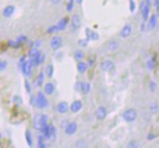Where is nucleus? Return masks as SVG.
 I'll return each mask as SVG.
<instances>
[{"mask_svg":"<svg viewBox=\"0 0 159 148\" xmlns=\"http://www.w3.org/2000/svg\"><path fill=\"white\" fill-rule=\"evenodd\" d=\"M33 125L36 130L42 131L48 125V117L44 114H37L33 119Z\"/></svg>","mask_w":159,"mask_h":148,"instance_id":"1","label":"nucleus"},{"mask_svg":"<svg viewBox=\"0 0 159 148\" xmlns=\"http://www.w3.org/2000/svg\"><path fill=\"white\" fill-rule=\"evenodd\" d=\"M41 133H42L43 138L53 141L55 138V135H57V129H55V127L53 124H48L42 130Z\"/></svg>","mask_w":159,"mask_h":148,"instance_id":"2","label":"nucleus"},{"mask_svg":"<svg viewBox=\"0 0 159 148\" xmlns=\"http://www.w3.org/2000/svg\"><path fill=\"white\" fill-rule=\"evenodd\" d=\"M140 9H141V14L143 16V20H144V22H146L148 20L149 10H151V0H143L140 4Z\"/></svg>","mask_w":159,"mask_h":148,"instance_id":"3","label":"nucleus"},{"mask_svg":"<svg viewBox=\"0 0 159 148\" xmlns=\"http://www.w3.org/2000/svg\"><path fill=\"white\" fill-rule=\"evenodd\" d=\"M138 117V113L134 108H128L122 113V118L126 122H133Z\"/></svg>","mask_w":159,"mask_h":148,"instance_id":"4","label":"nucleus"},{"mask_svg":"<svg viewBox=\"0 0 159 148\" xmlns=\"http://www.w3.org/2000/svg\"><path fill=\"white\" fill-rule=\"evenodd\" d=\"M36 106L39 109H43L48 106V100L41 91L38 92L37 95H36Z\"/></svg>","mask_w":159,"mask_h":148,"instance_id":"5","label":"nucleus"},{"mask_svg":"<svg viewBox=\"0 0 159 148\" xmlns=\"http://www.w3.org/2000/svg\"><path fill=\"white\" fill-rule=\"evenodd\" d=\"M63 46V38L61 36H54L50 41V47L52 50L57 51Z\"/></svg>","mask_w":159,"mask_h":148,"instance_id":"6","label":"nucleus"},{"mask_svg":"<svg viewBox=\"0 0 159 148\" xmlns=\"http://www.w3.org/2000/svg\"><path fill=\"white\" fill-rule=\"evenodd\" d=\"M101 69L103 71H111L115 69V64L111 60H104L101 62Z\"/></svg>","mask_w":159,"mask_h":148,"instance_id":"7","label":"nucleus"},{"mask_svg":"<svg viewBox=\"0 0 159 148\" xmlns=\"http://www.w3.org/2000/svg\"><path fill=\"white\" fill-rule=\"evenodd\" d=\"M70 26H71V29L74 31L79 29L80 26H81V19L78 14H74L70 19Z\"/></svg>","mask_w":159,"mask_h":148,"instance_id":"8","label":"nucleus"},{"mask_svg":"<svg viewBox=\"0 0 159 148\" xmlns=\"http://www.w3.org/2000/svg\"><path fill=\"white\" fill-rule=\"evenodd\" d=\"M33 64L30 63V61H26L25 63H24L23 65L21 66L22 68V73H23L24 76H26V77H30V75H32V71H33Z\"/></svg>","mask_w":159,"mask_h":148,"instance_id":"9","label":"nucleus"},{"mask_svg":"<svg viewBox=\"0 0 159 148\" xmlns=\"http://www.w3.org/2000/svg\"><path fill=\"white\" fill-rule=\"evenodd\" d=\"M106 116H107L106 107H104V106L98 107V109H96V111H95L96 119H98V120H104V119L106 118Z\"/></svg>","mask_w":159,"mask_h":148,"instance_id":"10","label":"nucleus"},{"mask_svg":"<svg viewBox=\"0 0 159 148\" xmlns=\"http://www.w3.org/2000/svg\"><path fill=\"white\" fill-rule=\"evenodd\" d=\"M131 33H132V26L130 25V24H127V25H125L124 27L121 28L119 35H120V37H121L122 39H127V38L130 37Z\"/></svg>","mask_w":159,"mask_h":148,"instance_id":"11","label":"nucleus"},{"mask_svg":"<svg viewBox=\"0 0 159 148\" xmlns=\"http://www.w3.org/2000/svg\"><path fill=\"white\" fill-rule=\"evenodd\" d=\"M106 47H107V50H108V51H111V52H115V51H117L118 49H119L120 43H119V41H118V40L111 39V40H109V41L107 42Z\"/></svg>","mask_w":159,"mask_h":148,"instance_id":"12","label":"nucleus"},{"mask_svg":"<svg viewBox=\"0 0 159 148\" xmlns=\"http://www.w3.org/2000/svg\"><path fill=\"white\" fill-rule=\"evenodd\" d=\"M77 129H78V124L73 121V122L68 123V124L66 125V128H65V133H66L67 135H73V134H75L76 132H77Z\"/></svg>","mask_w":159,"mask_h":148,"instance_id":"13","label":"nucleus"},{"mask_svg":"<svg viewBox=\"0 0 159 148\" xmlns=\"http://www.w3.org/2000/svg\"><path fill=\"white\" fill-rule=\"evenodd\" d=\"M86 36H87L86 39L88 40V41H90V40H98V38H100L98 34L95 33L94 30L90 29V28H86Z\"/></svg>","mask_w":159,"mask_h":148,"instance_id":"14","label":"nucleus"},{"mask_svg":"<svg viewBox=\"0 0 159 148\" xmlns=\"http://www.w3.org/2000/svg\"><path fill=\"white\" fill-rule=\"evenodd\" d=\"M14 11H15L14 6H7L6 8L3 9V11H2V15L8 19V17H11L14 14Z\"/></svg>","mask_w":159,"mask_h":148,"instance_id":"15","label":"nucleus"},{"mask_svg":"<svg viewBox=\"0 0 159 148\" xmlns=\"http://www.w3.org/2000/svg\"><path fill=\"white\" fill-rule=\"evenodd\" d=\"M69 108H70L71 113H78L82 108V102L81 101H75V102L71 103Z\"/></svg>","mask_w":159,"mask_h":148,"instance_id":"16","label":"nucleus"},{"mask_svg":"<svg viewBox=\"0 0 159 148\" xmlns=\"http://www.w3.org/2000/svg\"><path fill=\"white\" fill-rule=\"evenodd\" d=\"M68 104H67L66 102H61L57 104V113L60 114H66L67 110H68Z\"/></svg>","mask_w":159,"mask_h":148,"instance_id":"17","label":"nucleus"},{"mask_svg":"<svg viewBox=\"0 0 159 148\" xmlns=\"http://www.w3.org/2000/svg\"><path fill=\"white\" fill-rule=\"evenodd\" d=\"M54 91H55V88L52 82H47V83L44 84V93H46L47 95H52V94L54 93Z\"/></svg>","mask_w":159,"mask_h":148,"instance_id":"18","label":"nucleus"},{"mask_svg":"<svg viewBox=\"0 0 159 148\" xmlns=\"http://www.w3.org/2000/svg\"><path fill=\"white\" fill-rule=\"evenodd\" d=\"M67 24H68V19L67 17H63L59 21V23L57 24L59 30H65L67 27Z\"/></svg>","mask_w":159,"mask_h":148,"instance_id":"19","label":"nucleus"},{"mask_svg":"<svg viewBox=\"0 0 159 148\" xmlns=\"http://www.w3.org/2000/svg\"><path fill=\"white\" fill-rule=\"evenodd\" d=\"M156 24H157V15L156 14H153L152 15V17L149 19V22H148V25H147V28H148L149 30L154 29L156 26Z\"/></svg>","mask_w":159,"mask_h":148,"instance_id":"20","label":"nucleus"},{"mask_svg":"<svg viewBox=\"0 0 159 148\" xmlns=\"http://www.w3.org/2000/svg\"><path fill=\"white\" fill-rule=\"evenodd\" d=\"M91 90V86L89 82H81L80 84V91L82 92V94H88Z\"/></svg>","mask_w":159,"mask_h":148,"instance_id":"21","label":"nucleus"},{"mask_svg":"<svg viewBox=\"0 0 159 148\" xmlns=\"http://www.w3.org/2000/svg\"><path fill=\"white\" fill-rule=\"evenodd\" d=\"M77 69L79 71V74H84L87 71V69H88V64L81 61V62H79L77 64Z\"/></svg>","mask_w":159,"mask_h":148,"instance_id":"22","label":"nucleus"},{"mask_svg":"<svg viewBox=\"0 0 159 148\" xmlns=\"http://www.w3.org/2000/svg\"><path fill=\"white\" fill-rule=\"evenodd\" d=\"M40 54H41V53H40L39 51H38V49H36V48L30 49V52H28V56H30V60H36Z\"/></svg>","mask_w":159,"mask_h":148,"instance_id":"23","label":"nucleus"},{"mask_svg":"<svg viewBox=\"0 0 159 148\" xmlns=\"http://www.w3.org/2000/svg\"><path fill=\"white\" fill-rule=\"evenodd\" d=\"M149 111H151L152 114H158L159 111V104L157 102H153L151 105H149Z\"/></svg>","mask_w":159,"mask_h":148,"instance_id":"24","label":"nucleus"},{"mask_svg":"<svg viewBox=\"0 0 159 148\" xmlns=\"http://www.w3.org/2000/svg\"><path fill=\"white\" fill-rule=\"evenodd\" d=\"M74 57H75V60H77L78 62H81L84 57V53L82 52L81 50H77L75 52V54H74Z\"/></svg>","mask_w":159,"mask_h":148,"instance_id":"25","label":"nucleus"},{"mask_svg":"<svg viewBox=\"0 0 159 148\" xmlns=\"http://www.w3.org/2000/svg\"><path fill=\"white\" fill-rule=\"evenodd\" d=\"M25 137H26V142H27L28 146L32 147L33 146V138H32V133H30V130H26V132H25Z\"/></svg>","mask_w":159,"mask_h":148,"instance_id":"26","label":"nucleus"},{"mask_svg":"<svg viewBox=\"0 0 159 148\" xmlns=\"http://www.w3.org/2000/svg\"><path fill=\"white\" fill-rule=\"evenodd\" d=\"M43 79H44V71H40L39 76L37 78V87H41V84L43 83Z\"/></svg>","mask_w":159,"mask_h":148,"instance_id":"27","label":"nucleus"},{"mask_svg":"<svg viewBox=\"0 0 159 148\" xmlns=\"http://www.w3.org/2000/svg\"><path fill=\"white\" fill-rule=\"evenodd\" d=\"M46 71H47V75H48L49 78H51L53 76V71H54V68H53V65L52 64H49L46 68Z\"/></svg>","mask_w":159,"mask_h":148,"instance_id":"28","label":"nucleus"},{"mask_svg":"<svg viewBox=\"0 0 159 148\" xmlns=\"http://www.w3.org/2000/svg\"><path fill=\"white\" fill-rule=\"evenodd\" d=\"M127 148H140V146H139V143L135 140H131L128 143Z\"/></svg>","mask_w":159,"mask_h":148,"instance_id":"29","label":"nucleus"},{"mask_svg":"<svg viewBox=\"0 0 159 148\" xmlns=\"http://www.w3.org/2000/svg\"><path fill=\"white\" fill-rule=\"evenodd\" d=\"M57 31H60L57 25L50 26V27H49L48 29H47V33H48V34H54V33H57Z\"/></svg>","mask_w":159,"mask_h":148,"instance_id":"30","label":"nucleus"},{"mask_svg":"<svg viewBox=\"0 0 159 148\" xmlns=\"http://www.w3.org/2000/svg\"><path fill=\"white\" fill-rule=\"evenodd\" d=\"M74 4H75V0H69V1L67 2L66 9H67V11H68V12H70V11L74 9Z\"/></svg>","mask_w":159,"mask_h":148,"instance_id":"31","label":"nucleus"},{"mask_svg":"<svg viewBox=\"0 0 159 148\" xmlns=\"http://www.w3.org/2000/svg\"><path fill=\"white\" fill-rule=\"evenodd\" d=\"M154 65H155V63H154V59H151V60L147 61L146 67H147V69H148V70H152V69L154 68Z\"/></svg>","mask_w":159,"mask_h":148,"instance_id":"32","label":"nucleus"},{"mask_svg":"<svg viewBox=\"0 0 159 148\" xmlns=\"http://www.w3.org/2000/svg\"><path fill=\"white\" fill-rule=\"evenodd\" d=\"M26 40H27V37H26V36H19L15 41H16L19 44H21V43H23V42H25Z\"/></svg>","mask_w":159,"mask_h":148,"instance_id":"33","label":"nucleus"},{"mask_svg":"<svg viewBox=\"0 0 159 148\" xmlns=\"http://www.w3.org/2000/svg\"><path fill=\"white\" fill-rule=\"evenodd\" d=\"M8 67V62L7 61H2V60H0V70H4V69Z\"/></svg>","mask_w":159,"mask_h":148,"instance_id":"34","label":"nucleus"},{"mask_svg":"<svg viewBox=\"0 0 159 148\" xmlns=\"http://www.w3.org/2000/svg\"><path fill=\"white\" fill-rule=\"evenodd\" d=\"M8 43H9V46L12 47V48H19L20 47V44L17 43L16 41H13V40H9Z\"/></svg>","mask_w":159,"mask_h":148,"instance_id":"35","label":"nucleus"},{"mask_svg":"<svg viewBox=\"0 0 159 148\" xmlns=\"http://www.w3.org/2000/svg\"><path fill=\"white\" fill-rule=\"evenodd\" d=\"M129 2H130V11L131 12H134L135 11V2H134V0H129Z\"/></svg>","mask_w":159,"mask_h":148,"instance_id":"36","label":"nucleus"},{"mask_svg":"<svg viewBox=\"0 0 159 148\" xmlns=\"http://www.w3.org/2000/svg\"><path fill=\"white\" fill-rule=\"evenodd\" d=\"M78 44L81 47H87L88 46V40L87 39H80L79 41H78Z\"/></svg>","mask_w":159,"mask_h":148,"instance_id":"37","label":"nucleus"},{"mask_svg":"<svg viewBox=\"0 0 159 148\" xmlns=\"http://www.w3.org/2000/svg\"><path fill=\"white\" fill-rule=\"evenodd\" d=\"M24 83H25V88H26V91H27L28 93H30V90H32V89H30V82H28L27 80H25V82H24Z\"/></svg>","mask_w":159,"mask_h":148,"instance_id":"38","label":"nucleus"},{"mask_svg":"<svg viewBox=\"0 0 159 148\" xmlns=\"http://www.w3.org/2000/svg\"><path fill=\"white\" fill-rule=\"evenodd\" d=\"M33 44H34V48H36V49H37L38 47H40V46H41V44H42V41H41V40H38V41L34 42Z\"/></svg>","mask_w":159,"mask_h":148,"instance_id":"39","label":"nucleus"},{"mask_svg":"<svg viewBox=\"0 0 159 148\" xmlns=\"http://www.w3.org/2000/svg\"><path fill=\"white\" fill-rule=\"evenodd\" d=\"M30 104L32 105H36V97L35 96H30Z\"/></svg>","mask_w":159,"mask_h":148,"instance_id":"40","label":"nucleus"},{"mask_svg":"<svg viewBox=\"0 0 159 148\" xmlns=\"http://www.w3.org/2000/svg\"><path fill=\"white\" fill-rule=\"evenodd\" d=\"M61 1H62V0H50V2L52 4H60V3H61Z\"/></svg>","mask_w":159,"mask_h":148,"instance_id":"41","label":"nucleus"},{"mask_svg":"<svg viewBox=\"0 0 159 148\" xmlns=\"http://www.w3.org/2000/svg\"><path fill=\"white\" fill-rule=\"evenodd\" d=\"M151 89H152V91H154V90L156 89V83L154 81L151 82Z\"/></svg>","mask_w":159,"mask_h":148,"instance_id":"42","label":"nucleus"},{"mask_svg":"<svg viewBox=\"0 0 159 148\" xmlns=\"http://www.w3.org/2000/svg\"><path fill=\"white\" fill-rule=\"evenodd\" d=\"M155 6H156V8L159 7V0H155Z\"/></svg>","mask_w":159,"mask_h":148,"instance_id":"43","label":"nucleus"},{"mask_svg":"<svg viewBox=\"0 0 159 148\" xmlns=\"http://www.w3.org/2000/svg\"><path fill=\"white\" fill-rule=\"evenodd\" d=\"M75 1L77 2V3H79V4H80V3H81L82 1H84V0H75Z\"/></svg>","mask_w":159,"mask_h":148,"instance_id":"44","label":"nucleus"},{"mask_svg":"<svg viewBox=\"0 0 159 148\" xmlns=\"http://www.w3.org/2000/svg\"><path fill=\"white\" fill-rule=\"evenodd\" d=\"M157 14H158V16H159V7L157 8Z\"/></svg>","mask_w":159,"mask_h":148,"instance_id":"45","label":"nucleus"},{"mask_svg":"<svg viewBox=\"0 0 159 148\" xmlns=\"http://www.w3.org/2000/svg\"><path fill=\"white\" fill-rule=\"evenodd\" d=\"M0 137H1V133H0Z\"/></svg>","mask_w":159,"mask_h":148,"instance_id":"46","label":"nucleus"},{"mask_svg":"<svg viewBox=\"0 0 159 148\" xmlns=\"http://www.w3.org/2000/svg\"><path fill=\"white\" fill-rule=\"evenodd\" d=\"M158 145H159V142H158Z\"/></svg>","mask_w":159,"mask_h":148,"instance_id":"47","label":"nucleus"}]
</instances>
